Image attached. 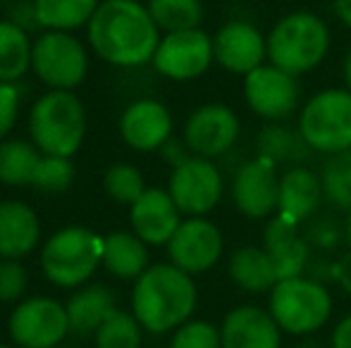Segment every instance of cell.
I'll return each instance as SVG.
<instances>
[{
	"mask_svg": "<svg viewBox=\"0 0 351 348\" xmlns=\"http://www.w3.org/2000/svg\"><path fill=\"white\" fill-rule=\"evenodd\" d=\"M19 112V91L14 84L0 81V139L10 134V129L17 122Z\"/></svg>",
	"mask_w": 351,
	"mask_h": 348,
	"instance_id": "obj_38",
	"label": "cell"
},
{
	"mask_svg": "<svg viewBox=\"0 0 351 348\" xmlns=\"http://www.w3.org/2000/svg\"><path fill=\"white\" fill-rule=\"evenodd\" d=\"M330 51V29L313 12H291L268 34L270 65L299 77L325 60Z\"/></svg>",
	"mask_w": 351,
	"mask_h": 348,
	"instance_id": "obj_3",
	"label": "cell"
},
{
	"mask_svg": "<svg viewBox=\"0 0 351 348\" xmlns=\"http://www.w3.org/2000/svg\"><path fill=\"white\" fill-rule=\"evenodd\" d=\"M230 279L249 293H270L280 282L265 248L241 246L230 258Z\"/></svg>",
	"mask_w": 351,
	"mask_h": 348,
	"instance_id": "obj_25",
	"label": "cell"
},
{
	"mask_svg": "<svg viewBox=\"0 0 351 348\" xmlns=\"http://www.w3.org/2000/svg\"><path fill=\"white\" fill-rule=\"evenodd\" d=\"M323 193L335 208L351 213V150L332 155L325 163L323 174Z\"/></svg>",
	"mask_w": 351,
	"mask_h": 348,
	"instance_id": "obj_31",
	"label": "cell"
},
{
	"mask_svg": "<svg viewBox=\"0 0 351 348\" xmlns=\"http://www.w3.org/2000/svg\"><path fill=\"white\" fill-rule=\"evenodd\" d=\"M344 241H347V246H349V251H351V213H349L347 222H344Z\"/></svg>",
	"mask_w": 351,
	"mask_h": 348,
	"instance_id": "obj_46",
	"label": "cell"
},
{
	"mask_svg": "<svg viewBox=\"0 0 351 348\" xmlns=\"http://www.w3.org/2000/svg\"><path fill=\"white\" fill-rule=\"evenodd\" d=\"M146 8L156 27L165 34L199 29L201 19H204L201 0H148Z\"/></svg>",
	"mask_w": 351,
	"mask_h": 348,
	"instance_id": "obj_30",
	"label": "cell"
},
{
	"mask_svg": "<svg viewBox=\"0 0 351 348\" xmlns=\"http://www.w3.org/2000/svg\"><path fill=\"white\" fill-rule=\"evenodd\" d=\"M32 67L51 91H72L88 72V57L70 31H46L34 41Z\"/></svg>",
	"mask_w": 351,
	"mask_h": 348,
	"instance_id": "obj_8",
	"label": "cell"
},
{
	"mask_svg": "<svg viewBox=\"0 0 351 348\" xmlns=\"http://www.w3.org/2000/svg\"><path fill=\"white\" fill-rule=\"evenodd\" d=\"M29 134L43 155L72 158L86 134L84 103L72 91L46 93L29 115Z\"/></svg>",
	"mask_w": 351,
	"mask_h": 348,
	"instance_id": "obj_4",
	"label": "cell"
},
{
	"mask_svg": "<svg viewBox=\"0 0 351 348\" xmlns=\"http://www.w3.org/2000/svg\"><path fill=\"white\" fill-rule=\"evenodd\" d=\"M335 284H339L351 296V251L335 260Z\"/></svg>",
	"mask_w": 351,
	"mask_h": 348,
	"instance_id": "obj_42",
	"label": "cell"
},
{
	"mask_svg": "<svg viewBox=\"0 0 351 348\" xmlns=\"http://www.w3.org/2000/svg\"><path fill=\"white\" fill-rule=\"evenodd\" d=\"M56 348H60V346H56Z\"/></svg>",
	"mask_w": 351,
	"mask_h": 348,
	"instance_id": "obj_48",
	"label": "cell"
},
{
	"mask_svg": "<svg viewBox=\"0 0 351 348\" xmlns=\"http://www.w3.org/2000/svg\"><path fill=\"white\" fill-rule=\"evenodd\" d=\"M196 301L199 293L191 274L182 272L172 263L151 265L136 279L132 293L134 317L151 334L180 330L196 310Z\"/></svg>",
	"mask_w": 351,
	"mask_h": 348,
	"instance_id": "obj_2",
	"label": "cell"
},
{
	"mask_svg": "<svg viewBox=\"0 0 351 348\" xmlns=\"http://www.w3.org/2000/svg\"><path fill=\"white\" fill-rule=\"evenodd\" d=\"M268 310L285 334L311 336L328 325L332 296L328 286L308 277L282 279L270 291Z\"/></svg>",
	"mask_w": 351,
	"mask_h": 348,
	"instance_id": "obj_5",
	"label": "cell"
},
{
	"mask_svg": "<svg viewBox=\"0 0 351 348\" xmlns=\"http://www.w3.org/2000/svg\"><path fill=\"white\" fill-rule=\"evenodd\" d=\"M10 336L19 348H56L70 332L65 306L46 296L19 303L10 315Z\"/></svg>",
	"mask_w": 351,
	"mask_h": 348,
	"instance_id": "obj_9",
	"label": "cell"
},
{
	"mask_svg": "<svg viewBox=\"0 0 351 348\" xmlns=\"http://www.w3.org/2000/svg\"><path fill=\"white\" fill-rule=\"evenodd\" d=\"M0 348H14V346H0Z\"/></svg>",
	"mask_w": 351,
	"mask_h": 348,
	"instance_id": "obj_47",
	"label": "cell"
},
{
	"mask_svg": "<svg viewBox=\"0 0 351 348\" xmlns=\"http://www.w3.org/2000/svg\"><path fill=\"white\" fill-rule=\"evenodd\" d=\"M160 153H162V158L172 165V168H180L182 163H186V160L191 158V155H189L191 150L186 148L184 141H177V139H172V136L165 141V146L160 148Z\"/></svg>",
	"mask_w": 351,
	"mask_h": 348,
	"instance_id": "obj_41",
	"label": "cell"
},
{
	"mask_svg": "<svg viewBox=\"0 0 351 348\" xmlns=\"http://www.w3.org/2000/svg\"><path fill=\"white\" fill-rule=\"evenodd\" d=\"M323 181L315 172L301 168H289L280 176V200L278 215L291 219L296 224H304L318 213L323 203Z\"/></svg>",
	"mask_w": 351,
	"mask_h": 348,
	"instance_id": "obj_21",
	"label": "cell"
},
{
	"mask_svg": "<svg viewBox=\"0 0 351 348\" xmlns=\"http://www.w3.org/2000/svg\"><path fill=\"white\" fill-rule=\"evenodd\" d=\"M103 265L120 279H139L148 269V248L136 234L115 232L103 239Z\"/></svg>",
	"mask_w": 351,
	"mask_h": 348,
	"instance_id": "obj_26",
	"label": "cell"
},
{
	"mask_svg": "<svg viewBox=\"0 0 351 348\" xmlns=\"http://www.w3.org/2000/svg\"><path fill=\"white\" fill-rule=\"evenodd\" d=\"M222 174L210 160L191 155L186 163L172 170L167 193L172 196L180 213L189 217L208 215L222 198Z\"/></svg>",
	"mask_w": 351,
	"mask_h": 348,
	"instance_id": "obj_10",
	"label": "cell"
},
{
	"mask_svg": "<svg viewBox=\"0 0 351 348\" xmlns=\"http://www.w3.org/2000/svg\"><path fill=\"white\" fill-rule=\"evenodd\" d=\"M335 14L344 27L351 29V0H335Z\"/></svg>",
	"mask_w": 351,
	"mask_h": 348,
	"instance_id": "obj_44",
	"label": "cell"
},
{
	"mask_svg": "<svg viewBox=\"0 0 351 348\" xmlns=\"http://www.w3.org/2000/svg\"><path fill=\"white\" fill-rule=\"evenodd\" d=\"M41 227L38 217L22 200H3L0 203V258L3 260H22L36 248Z\"/></svg>",
	"mask_w": 351,
	"mask_h": 348,
	"instance_id": "obj_22",
	"label": "cell"
},
{
	"mask_svg": "<svg viewBox=\"0 0 351 348\" xmlns=\"http://www.w3.org/2000/svg\"><path fill=\"white\" fill-rule=\"evenodd\" d=\"M232 200L237 210L251 219H263L278 213V168L265 158L244 160L232 176Z\"/></svg>",
	"mask_w": 351,
	"mask_h": 348,
	"instance_id": "obj_13",
	"label": "cell"
},
{
	"mask_svg": "<svg viewBox=\"0 0 351 348\" xmlns=\"http://www.w3.org/2000/svg\"><path fill=\"white\" fill-rule=\"evenodd\" d=\"M304 277L313 279V282H318V284L335 282V260H328V258H323V256L311 258Z\"/></svg>",
	"mask_w": 351,
	"mask_h": 348,
	"instance_id": "obj_40",
	"label": "cell"
},
{
	"mask_svg": "<svg viewBox=\"0 0 351 348\" xmlns=\"http://www.w3.org/2000/svg\"><path fill=\"white\" fill-rule=\"evenodd\" d=\"M96 348H141V325L130 312L115 310L96 332Z\"/></svg>",
	"mask_w": 351,
	"mask_h": 348,
	"instance_id": "obj_32",
	"label": "cell"
},
{
	"mask_svg": "<svg viewBox=\"0 0 351 348\" xmlns=\"http://www.w3.org/2000/svg\"><path fill=\"white\" fill-rule=\"evenodd\" d=\"M213 55L227 72L246 77L263 67V60L268 57V38L254 24L234 19L217 29L213 38Z\"/></svg>",
	"mask_w": 351,
	"mask_h": 348,
	"instance_id": "obj_16",
	"label": "cell"
},
{
	"mask_svg": "<svg viewBox=\"0 0 351 348\" xmlns=\"http://www.w3.org/2000/svg\"><path fill=\"white\" fill-rule=\"evenodd\" d=\"M170 348H222L220 327L206 320H189L175 330Z\"/></svg>",
	"mask_w": 351,
	"mask_h": 348,
	"instance_id": "obj_36",
	"label": "cell"
},
{
	"mask_svg": "<svg viewBox=\"0 0 351 348\" xmlns=\"http://www.w3.org/2000/svg\"><path fill=\"white\" fill-rule=\"evenodd\" d=\"M158 31L148 8L136 0H103L88 22L93 53L117 67L151 62L160 46Z\"/></svg>",
	"mask_w": 351,
	"mask_h": 348,
	"instance_id": "obj_1",
	"label": "cell"
},
{
	"mask_svg": "<svg viewBox=\"0 0 351 348\" xmlns=\"http://www.w3.org/2000/svg\"><path fill=\"white\" fill-rule=\"evenodd\" d=\"M256 148H258V158H265L275 168L278 165L301 168V163H306L313 153V148L306 144L304 134L299 129H291V126L280 124V122H273V124L261 129Z\"/></svg>",
	"mask_w": 351,
	"mask_h": 348,
	"instance_id": "obj_24",
	"label": "cell"
},
{
	"mask_svg": "<svg viewBox=\"0 0 351 348\" xmlns=\"http://www.w3.org/2000/svg\"><path fill=\"white\" fill-rule=\"evenodd\" d=\"M41 158L43 153L29 141H3L0 144V181L8 186L34 184Z\"/></svg>",
	"mask_w": 351,
	"mask_h": 348,
	"instance_id": "obj_28",
	"label": "cell"
},
{
	"mask_svg": "<svg viewBox=\"0 0 351 348\" xmlns=\"http://www.w3.org/2000/svg\"><path fill=\"white\" fill-rule=\"evenodd\" d=\"M34 46L29 34L10 19L0 22V81L14 84L32 67Z\"/></svg>",
	"mask_w": 351,
	"mask_h": 348,
	"instance_id": "obj_27",
	"label": "cell"
},
{
	"mask_svg": "<svg viewBox=\"0 0 351 348\" xmlns=\"http://www.w3.org/2000/svg\"><path fill=\"white\" fill-rule=\"evenodd\" d=\"M301 232H304V239L311 248L323 253L335 251L344 241V222H339L332 215H313L304 222Z\"/></svg>",
	"mask_w": 351,
	"mask_h": 348,
	"instance_id": "obj_34",
	"label": "cell"
},
{
	"mask_svg": "<svg viewBox=\"0 0 351 348\" xmlns=\"http://www.w3.org/2000/svg\"><path fill=\"white\" fill-rule=\"evenodd\" d=\"M220 339L222 348H280L282 330L265 308L239 306L225 315Z\"/></svg>",
	"mask_w": 351,
	"mask_h": 348,
	"instance_id": "obj_18",
	"label": "cell"
},
{
	"mask_svg": "<svg viewBox=\"0 0 351 348\" xmlns=\"http://www.w3.org/2000/svg\"><path fill=\"white\" fill-rule=\"evenodd\" d=\"M10 22L17 24V27L24 29L27 34L32 31V29L41 27L36 17V5H34V0H17V3L10 8Z\"/></svg>",
	"mask_w": 351,
	"mask_h": 348,
	"instance_id": "obj_39",
	"label": "cell"
},
{
	"mask_svg": "<svg viewBox=\"0 0 351 348\" xmlns=\"http://www.w3.org/2000/svg\"><path fill=\"white\" fill-rule=\"evenodd\" d=\"M67 320H70V332L79 336L96 334L103 327V322L117 310L115 308V296L110 289L101 286V284H91L84 286L82 291H77L67 301L65 306Z\"/></svg>",
	"mask_w": 351,
	"mask_h": 348,
	"instance_id": "obj_23",
	"label": "cell"
},
{
	"mask_svg": "<svg viewBox=\"0 0 351 348\" xmlns=\"http://www.w3.org/2000/svg\"><path fill=\"white\" fill-rule=\"evenodd\" d=\"M244 96L258 117L282 122L294 115L301 88L296 77L278 70L275 65H263L244 77Z\"/></svg>",
	"mask_w": 351,
	"mask_h": 348,
	"instance_id": "obj_14",
	"label": "cell"
},
{
	"mask_svg": "<svg viewBox=\"0 0 351 348\" xmlns=\"http://www.w3.org/2000/svg\"><path fill=\"white\" fill-rule=\"evenodd\" d=\"M299 131L318 153L339 155L351 150V91L328 88L311 98L299 117Z\"/></svg>",
	"mask_w": 351,
	"mask_h": 348,
	"instance_id": "obj_7",
	"label": "cell"
},
{
	"mask_svg": "<svg viewBox=\"0 0 351 348\" xmlns=\"http://www.w3.org/2000/svg\"><path fill=\"white\" fill-rule=\"evenodd\" d=\"M167 253L175 267L186 274H201L215 267L222 256V234L204 217H189L180 224L167 243Z\"/></svg>",
	"mask_w": 351,
	"mask_h": 348,
	"instance_id": "obj_15",
	"label": "cell"
},
{
	"mask_svg": "<svg viewBox=\"0 0 351 348\" xmlns=\"http://www.w3.org/2000/svg\"><path fill=\"white\" fill-rule=\"evenodd\" d=\"M344 81H347V88L351 91V51H349L347 60H344Z\"/></svg>",
	"mask_w": 351,
	"mask_h": 348,
	"instance_id": "obj_45",
	"label": "cell"
},
{
	"mask_svg": "<svg viewBox=\"0 0 351 348\" xmlns=\"http://www.w3.org/2000/svg\"><path fill=\"white\" fill-rule=\"evenodd\" d=\"M213 60V38L201 29L165 34L153 55L156 70L167 79L177 81H189L206 75Z\"/></svg>",
	"mask_w": 351,
	"mask_h": 348,
	"instance_id": "obj_11",
	"label": "cell"
},
{
	"mask_svg": "<svg viewBox=\"0 0 351 348\" xmlns=\"http://www.w3.org/2000/svg\"><path fill=\"white\" fill-rule=\"evenodd\" d=\"M120 134L134 150H160L172 134V117L158 101H136L120 120Z\"/></svg>",
	"mask_w": 351,
	"mask_h": 348,
	"instance_id": "obj_20",
	"label": "cell"
},
{
	"mask_svg": "<svg viewBox=\"0 0 351 348\" xmlns=\"http://www.w3.org/2000/svg\"><path fill=\"white\" fill-rule=\"evenodd\" d=\"M103 189L112 200L125 205H134L136 200L146 193V184L143 176L134 165L130 163H117L103 176Z\"/></svg>",
	"mask_w": 351,
	"mask_h": 348,
	"instance_id": "obj_33",
	"label": "cell"
},
{
	"mask_svg": "<svg viewBox=\"0 0 351 348\" xmlns=\"http://www.w3.org/2000/svg\"><path fill=\"white\" fill-rule=\"evenodd\" d=\"M263 248L275 265L278 279H294L304 277L306 267L311 263V246L306 243L301 224L275 215L268 219L263 229Z\"/></svg>",
	"mask_w": 351,
	"mask_h": 348,
	"instance_id": "obj_17",
	"label": "cell"
},
{
	"mask_svg": "<svg viewBox=\"0 0 351 348\" xmlns=\"http://www.w3.org/2000/svg\"><path fill=\"white\" fill-rule=\"evenodd\" d=\"M74 181V165L70 158H60V155H43L38 163L34 184L41 193H62L70 189Z\"/></svg>",
	"mask_w": 351,
	"mask_h": 348,
	"instance_id": "obj_35",
	"label": "cell"
},
{
	"mask_svg": "<svg viewBox=\"0 0 351 348\" xmlns=\"http://www.w3.org/2000/svg\"><path fill=\"white\" fill-rule=\"evenodd\" d=\"M0 3H3V0H0Z\"/></svg>",
	"mask_w": 351,
	"mask_h": 348,
	"instance_id": "obj_49",
	"label": "cell"
},
{
	"mask_svg": "<svg viewBox=\"0 0 351 348\" xmlns=\"http://www.w3.org/2000/svg\"><path fill=\"white\" fill-rule=\"evenodd\" d=\"M330 346L332 348H351V315L342 317V320L335 325Z\"/></svg>",
	"mask_w": 351,
	"mask_h": 348,
	"instance_id": "obj_43",
	"label": "cell"
},
{
	"mask_svg": "<svg viewBox=\"0 0 351 348\" xmlns=\"http://www.w3.org/2000/svg\"><path fill=\"white\" fill-rule=\"evenodd\" d=\"M27 269L19 260H0V303L19 301L27 291Z\"/></svg>",
	"mask_w": 351,
	"mask_h": 348,
	"instance_id": "obj_37",
	"label": "cell"
},
{
	"mask_svg": "<svg viewBox=\"0 0 351 348\" xmlns=\"http://www.w3.org/2000/svg\"><path fill=\"white\" fill-rule=\"evenodd\" d=\"M239 139V117L222 103L196 107L184 124V144L196 158H220Z\"/></svg>",
	"mask_w": 351,
	"mask_h": 348,
	"instance_id": "obj_12",
	"label": "cell"
},
{
	"mask_svg": "<svg viewBox=\"0 0 351 348\" xmlns=\"http://www.w3.org/2000/svg\"><path fill=\"white\" fill-rule=\"evenodd\" d=\"M103 260V239L86 227H65L41 251L43 274L58 286H79Z\"/></svg>",
	"mask_w": 351,
	"mask_h": 348,
	"instance_id": "obj_6",
	"label": "cell"
},
{
	"mask_svg": "<svg viewBox=\"0 0 351 348\" xmlns=\"http://www.w3.org/2000/svg\"><path fill=\"white\" fill-rule=\"evenodd\" d=\"M180 208L165 189H146V193L132 205L130 222L143 243L162 246L170 243V239L180 229Z\"/></svg>",
	"mask_w": 351,
	"mask_h": 348,
	"instance_id": "obj_19",
	"label": "cell"
},
{
	"mask_svg": "<svg viewBox=\"0 0 351 348\" xmlns=\"http://www.w3.org/2000/svg\"><path fill=\"white\" fill-rule=\"evenodd\" d=\"M38 24L48 31H70L88 24L98 10V0H34Z\"/></svg>",
	"mask_w": 351,
	"mask_h": 348,
	"instance_id": "obj_29",
	"label": "cell"
}]
</instances>
